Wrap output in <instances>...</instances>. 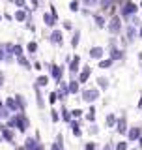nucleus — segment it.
Masks as SVG:
<instances>
[{
	"instance_id": "1",
	"label": "nucleus",
	"mask_w": 142,
	"mask_h": 150,
	"mask_svg": "<svg viewBox=\"0 0 142 150\" xmlns=\"http://www.w3.org/2000/svg\"><path fill=\"white\" fill-rule=\"evenodd\" d=\"M8 128L11 129H19L21 133H25V131L28 129V126H30V120H28L26 115H22V112H19V115H13L11 118L8 120Z\"/></svg>"
},
{
	"instance_id": "2",
	"label": "nucleus",
	"mask_w": 142,
	"mask_h": 150,
	"mask_svg": "<svg viewBox=\"0 0 142 150\" xmlns=\"http://www.w3.org/2000/svg\"><path fill=\"white\" fill-rule=\"evenodd\" d=\"M136 9H138V6H136L135 2L125 0V2L122 4V17H124V19H133L136 15Z\"/></svg>"
},
{
	"instance_id": "3",
	"label": "nucleus",
	"mask_w": 142,
	"mask_h": 150,
	"mask_svg": "<svg viewBox=\"0 0 142 150\" xmlns=\"http://www.w3.org/2000/svg\"><path fill=\"white\" fill-rule=\"evenodd\" d=\"M107 30L110 32V34H120L122 32V17H118V15H112V19L108 21V25H107Z\"/></svg>"
},
{
	"instance_id": "4",
	"label": "nucleus",
	"mask_w": 142,
	"mask_h": 150,
	"mask_svg": "<svg viewBox=\"0 0 142 150\" xmlns=\"http://www.w3.org/2000/svg\"><path fill=\"white\" fill-rule=\"evenodd\" d=\"M25 150H45V146L39 143V137H26L25 141V146H22Z\"/></svg>"
},
{
	"instance_id": "5",
	"label": "nucleus",
	"mask_w": 142,
	"mask_h": 150,
	"mask_svg": "<svg viewBox=\"0 0 142 150\" xmlns=\"http://www.w3.org/2000/svg\"><path fill=\"white\" fill-rule=\"evenodd\" d=\"M80 96H82V100L86 103H93L96 100H99V90L97 88H84Z\"/></svg>"
},
{
	"instance_id": "6",
	"label": "nucleus",
	"mask_w": 142,
	"mask_h": 150,
	"mask_svg": "<svg viewBox=\"0 0 142 150\" xmlns=\"http://www.w3.org/2000/svg\"><path fill=\"white\" fill-rule=\"evenodd\" d=\"M47 68L51 69V77H53L56 83H62V73H64L62 66H58V64H47Z\"/></svg>"
},
{
	"instance_id": "7",
	"label": "nucleus",
	"mask_w": 142,
	"mask_h": 150,
	"mask_svg": "<svg viewBox=\"0 0 142 150\" xmlns=\"http://www.w3.org/2000/svg\"><path fill=\"white\" fill-rule=\"evenodd\" d=\"M140 137H142V128L140 126H131L129 131H127V141L133 143V141H138Z\"/></svg>"
},
{
	"instance_id": "8",
	"label": "nucleus",
	"mask_w": 142,
	"mask_h": 150,
	"mask_svg": "<svg viewBox=\"0 0 142 150\" xmlns=\"http://www.w3.org/2000/svg\"><path fill=\"white\" fill-rule=\"evenodd\" d=\"M116 131L120 135H127V131H129V128H127V118L125 116H122V118H118V124H116Z\"/></svg>"
},
{
	"instance_id": "9",
	"label": "nucleus",
	"mask_w": 142,
	"mask_h": 150,
	"mask_svg": "<svg viewBox=\"0 0 142 150\" xmlns=\"http://www.w3.org/2000/svg\"><path fill=\"white\" fill-rule=\"evenodd\" d=\"M49 40H51V43H54V45H62V41H64L62 30H53V34L49 36Z\"/></svg>"
},
{
	"instance_id": "10",
	"label": "nucleus",
	"mask_w": 142,
	"mask_h": 150,
	"mask_svg": "<svg viewBox=\"0 0 142 150\" xmlns=\"http://www.w3.org/2000/svg\"><path fill=\"white\" fill-rule=\"evenodd\" d=\"M79 68H80V56L77 54V56H73V58H71V62H69V73L75 75V73L79 71Z\"/></svg>"
},
{
	"instance_id": "11",
	"label": "nucleus",
	"mask_w": 142,
	"mask_h": 150,
	"mask_svg": "<svg viewBox=\"0 0 142 150\" xmlns=\"http://www.w3.org/2000/svg\"><path fill=\"white\" fill-rule=\"evenodd\" d=\"M67 94H69V84H65L62 81V83H60V88H58V100L64 101L65 98H67Z\"/></svg>"
},
{
	"instance_id": "12",
	"label": "nucleus",
	"mask_w": 142,
	"mask_h": 150,
	"mask_svg": "<svg viewBox=\"0 0 142 150\" xmlns=\"http://www.w3.org/2000/svg\"><path fill=\"white\" fill-rule=\"evenodd\" d=\"M90 73H92V69H90V66H84V68H82V71L79 73V79H77V81H79L80 84H82V83H86L88 79H90Z\"/></svg>"
},
{
	"instance_id": "13",
	"label": "nucleus",
	"mask_w": 142,
	"mask_h": 150,
	"mask_svg": "<svg viewBox=\"0 0 142 150\" xmlns=\"http://www.w3.org/2000/svg\"><path fill=\"white\" fill-rule=\"evenodd\" d=\"M80 122H82V120H71L69 122V128H71V131H73L75 137H80V135H82V131H80Z\"/></svg>"
},
{
	"instance_id": "14",
	"label": "nucleus",
	"mask_w": 142,
	"mask_h": 150,
	"mask_svg": "<svg viewBox=\"0 0 142 150\" xmlns=\"http://www.w3.org/2000/svg\"><path fill=\"white\" fill-rule=\"evenodd\" d=\"M56 21H58V15H54V13H43V23L47 26H54Z\"/></svg>"
},
{
	"instance_id": "15",
	"label": "nucleus",
	"mask_w": 142,
	"mask_h": 150,
	"mask_svg": "<svg viewBox=\"0 0 142 150\" xmlns=\"http://www.w3.org/2000/svg\"><path fill=\"white\" fill-rule=\"evenodd\" d=\"M136 36H138V32H136V28H135L133 25H129V26L125 28V38H127V41H135Z\"/></svg>"
},
{
	"instance_id": "16",
	"label": "nucleus",
	"mask_w": 142,
	"mask_h": 150,
	"mask_svg": "<svg viewBox=\"0 0 142 150\" xmlns=\"http://www.w3.org/2000/svg\"><path fill=\"white\" fill-rule=\"evenodd\" d=\"M103 53H105L103 47H92V49H90V56H92L93 60H101L103 58Z\"/></svg>"
},
{
	"instance_id": "17",
	"label": "nucleus",
	"mask_w": 142,
	"mask_h": 150,
	"mask_svg": "<svg viewBox=\"0 0 142 150\" xmlns=\"http://www.w3.org/2000/svg\"><path fill=\"white\" fill-rule=\"evenodd\" d=\"M116 124H118V116L114 115V112L107 115V118H105V126H107V128H114Z\"/></svg>"
},
{
	"instance_id": "18",
	"label": "nucleus",
	"mask_w": 142,
	"mask_h": 150,
	"mask_svg": "<svg viewBox=\"0 0 142 150\" xmlns=\"http://www.w3.org/2000/svg\"><path fill=\"white\" fill-rule=\"evenodd\" d=\"M60 116H62V120L65 122V124H69V122L73 120V115H71V111L67 109V107H62V111H60Z\"/></svg>"
},
{
	"instance_id": "19",
	"label": "nucleus",
	"mask_w": 142,
	"mask_h": 150,
	"mask_svg": "<svg viewBox=\"0 0 142 150\" xmlns=\"http://www.w3.org/2000/svg\"><path fill=\"white\" fill-rule=\"evenodd\" d=\"M110 58H112V60H120V58H124V51L116 49V45H110Z\"/></svg>"
},
{
	"instance_id": "20",
	"label": "nucleus",
	"mask_w": 142,
	"mask_h": 150,
	"mask_svg": "<svg viewBox=\"0 0 142 150\" xmlns=\"http://www.w3.org/2000/svg\"><path fill=\"white\" fill-rule=\"evenodd\" d=\"M9 112H11V111L6 107V103L0 101V118H2V120H9V118H11V116H9Z\"/></svg>"
},
{
	"instance_id": "21",
	"label": "nucleus",
	"mask_w": 142,
	"mask_h": 150,
	"mask_svg": "<svg viewBox=\"0 0 142 150\" xmlns=\"http://www.w3.org/2000/svg\"><path fill=\"white\" fill-rule=\"evenodd\" d=\"M0 129H2V137L11 143V141H13V129H11V128H8V126H2Z\"/></svg>"
},
{
	"instance_id": "22",
	"label": "nucleus",
	"mask_w": 142,
	"mask_h": 150,
	"mask_svg": "<svg viewBox=\"0 0 142 150\" xmlns=\"http://www.w3.org/2000/svg\"><path fill=\"white\" fill-rule=\"evenodd\" d=\"M67 84H69V94H77L80 90V83L77 81V79H71Z\"/></svg>"
},
{
	"instance_id": "23",
	"label": "nucleus",
	"mask_w": 142,
	"mask_h": 150,
	"mask_svg": "<svg viewBox=\"0 0 142 150\" xmlns=\"http://www.w3.org/2000/svg\"><path fill=\"white\" fill-rule=\"evenodd\" d=\"M13 98H15V101H17V107H19V111H25V109H26V100H25V96L17 94V96H13Z\"/></svg>"
},
{
	"instance_id": "24",
	"label": "nucleus",
	"mask_w": 142,
	"mask_h": 150,
	"mask_svg": "<svg viewBox=\"0 0 142 150\" xmlns=\"http://www.w3.org/2000/svg\"><path fill=\"white\" fill-rule=\"evenodd\" d=\"M86 120L90 122V124H96V107H93V105H90V107H88Z\"/></svg>"
},
{
	"instance_id": "25",
	"label": "nucleus",
	"mask_w": 142,
	"mask_h": 150,
	"mask_svg": "<svg viewBox=\"0 0 142 150\" xmlns=\"http://www.w3.org/2000/svg\"><path fill=\"white\" fill-rule=\"evenodd\" d=\"M4 103H6V107H8V109L11 111V112L19 109V107H17V101H15V98H8V100L4 101Z\"/></svg>"
},
{
	"instance_id": "26",
	"label": "nucleus",
	"mask_w": 142,
	"mask_h": 150,
	"mask_svg": "<svg viewBox=\"0 0 142 150\" xmlns=\"http://www.w3.org/2000/svg\"><path fill=\"white\" fill-rule=\"evenodd\" d=\"M108 84H110V83H108V79H107V77H97V86L101 88V90H107Z\"/></svg>"
},
{
	"instance_id": "27",
	"label": "nucleus",
	"mask_w": 142,
	"mask_h": 150,
	"mask_svg": "<svg viewBox=\"0 0 142 150\" xmlns=\"http://www.w3.org/2000/svg\"><path fill=\"white\" fill-rule=\"evenodd\" d=\"M36 98H37V105H39V109H43V107H45V101H43V94H41L39 86H36Z\"/></svg>"
},
{
	"instance_id": "28",
	"label": "nucleus",
	"mask_w": 142,
	"mask_h": 150,
	"mask_svg": "<svg viewBox=\"0 0 142 150\" xmlns=\"http://www.w3.org/2000/svg\"><path fill=\"white\" fill-rule=\"evenodd\" d=\"M15 19L17 21H26L28 19V9H19V11L15 13Z\"/></svg>"
},
{
	"instance_id": "29",
	"label": "nucleus",
	"mask_w": 142,
	"mask_h": 150,
	"mask_svg": "<svg viewBox=\"0 0 142 150\" xmlns=\"http://www.w3.org/2000/svg\"><path fill=\"white\" fill-rule=\"evenodd\" d=\"M93 21H96V25L99 26V28H103L107 25V21H105V17L103 15H99V13H96V15H93Z\"/></svg>"
},
{
	"instance_id": "30",
	"label": "nucleus",
	"mask_w": 142,
	"mask_h": 150,
	"mask_svg": "<svg viewBox=\"0 0 142 150\" xmlns=\"http://www.w3.org/2000/svg\"><path fill=\"white\" fill-rule=\"evenodd\" d=\"M47 83H49V77H47V75H39V77L36 79V86H47Z\"/></svg>"
},
{
	"instance_id": "31",
	"label": "nucleus",
	"mask_w": 142,
	"mask_h": 150,
	"mask_svg": "<svg viewBox=\"0 0 142 150\" xmlns=\"http://www.w3.org/2000/svg\"><path fill=\"white\" fill-rule=\"evenodd\" d=\"M17 62H19V64H21V66H22V68H28V69H30V68H32V64H30V62H28V58H26V56H19V58H17Z\"/></svg>"
},
{
	"instance_id": "32",
	"label": "nucleus",
	"mask_w": 142,
	"mask_h": 150,
	"mask_svg": "<svg viewBox=\"0 0 142 150\" xmlns=\"http://www.w3.org/2000/svg\"><path fill=\"white\" fill-rule=\"evenodd\" d=\"M112 64H114V60H112V58H107V60H101V62H99V68H101V69H107V68H110Z\"/></svg>"
},
{
	"instance_id": "33",
	"label": "nucleus",
	"mask_w": 142,
	"mask_h": 150,
	"mask_svg": "<svg viewBox=\"0 0 142 150\" xmlns=\"http://www.w3.org/2000/svg\"><path fill=\"white\" fill-rule=\"evenodd\" d=\"M79 41H80V32L77 30V32L73 34V38H71V47H77V45H79Z\"/></svg>"
},
{
	"instance_id": "34",
	"label": "nucleus",
	"mask_w": 142,
	"mask_h": 150,
	"mask_svg": "<svg viewBox=\"0 0 142 150\" xmlns=\"http://www.w3.org/2000/svg\"><path fill=\"white\" fill-rule=\"evenodd\" d=\"M51 118H53V122L56 124V122H60V120H62V116H60V112L56 111V109H53V111H51Z\"/></svg>"
},
{
	"instance_id": "35",
	"label": "nucleus",
	"mask_w": 142,
	"mask_h": 150,
	"mask_svg": "<svg viewBox=\"0 0 142 150\" xmlns=\"http://www.w3.org/2000/svg\"><path fill=\"white\" fill-rule=\"evenodd\" d=\"M114 148L116 150H127V148H129V143H127V141H120V143H116Z\"/></svg>"
},
{
	"instance_id": "36",
	"label": "nucleus",
	"mask_w": 142,
	"mask_h": 150,
	"mask_svg": "<svg viewBox=\"0 0 142 150\" xmlns=\"http://www.w3.org/2000/svg\"><path fill=\"white\" fill-rule=\"evenodd\" d=\"M80 2H82L84 6H88V8H93V6H97V4H101L99 0H80Z\"/></svg>"
},
{
	"instance_id": "37",
	"label": "nucleus",
	"mask_w": 142,
	"mask_h": 150,
	"mask_svg": "<svg viewBox=\"0 0 142 150\" xmlns=\"http://www.w3.org/2000/svg\"><path fill=\"white\" fill-rule=\"evenodd\" d=\"M26 51H28V53H36V51H37V43H36V41H30V43L26 45Z\"/></svg>"
},
{
	"instance_id": "38",
	"label": "nucleus",
	"mask_w": 142,
	"mask_h": 150,
	"mask_svg": "<svg viewBox=\"0 0 142 150\" xmlns=\"http://www.w3.org/2000/svg\"><path fill=\"white\" fill-rule=\"evenodd\" d=\"M79 8H80L79 0H73V2H69V9H71V11H79Z\"/></svg>"
},
{
	"instance_id": "39",
	"label": "nucleus",
	"mask_w": 142,
	"mask_h": 150,
	"mask_svg": "<svg viewBox=\"0 0 142 150\" xmlns=\"http://www.w3.org/2000/svg\"><path fill=\"white\" fill-rule=\"evenodd\" d=\"M49 101H51V105H54V103L58 101V92H51L49 94Z\"/></svg>"
},
{
	"instance_id": "40",
	"label": "nucleus",
	"mask_w": 142,
	"mask_h": 150,
	"mask_svg": "<svg viewBox=\"0 0 142 150\" xmlns=\"http://www.w3.org/2000/svg\"><path fill=\"white\" fill-rule=\"evenodd\" d=\"M13 54H15L17 58H19V56H22V47L21 45H13Z\"/></svg>"
},
{
	"instance_id": "41",
	"label": "nucleus",
	"mask_w": 142,
	"mask_h": 150,
	"mask_svg": "<svg viewBox=\"0 0 142 150\" xmlns=\"http://www.w3.org/2000/svg\"><path fill=\"white\" fill-rule=\"evenodd\" d=\"M88 133H90V135H97V133H99V128H97L96 124H90V128H88Z\"/></svg>"
},
{
	"instance_id": "42",
	"label": "nucleus",
	"mask_w": 142,
	"mask_h": 150,
	"mask_svg": "<svg viewBox=\"0 0 142 150\" xmlns=\"http://www.w3.org/2000/svg\"><path fill=\"white\" fill-rule=\"evenodd\" d=\"M84 150H97V144L93 143V141H90V143L84 144Z\"/></svg>"
},
{
	"instance_id": "43",
	"label": "nucleus",
	"mask_w": 142,
	"mask_h": 150,
	"mask_svg": "<svg viewBox=\"0 0 142 150\" xmlns=\"http://www.w3.org/2000/svg\"><path fill=\"white\" fill-rule=\"evenodd\" d=\"M54 143H58V144H60V146H62V148H64V137H62V133H58V135H56V139H54Z\"/></svg>"
},
{
	"instance_id": "44",
	"label": "nucleus",
	"mask_w": 142,
	"mask_h": 150,
	"mask_svg": "<svg viewBox=\"0 0 142 150\" xmlns=\"http://www.w3.org/2000/svg\"><path fill=\"white\" fill-rule=\"evenodd\" d=\"M71 115H73V118H80V116H82V111H80V109H73Z\"/></svg>"
},
{
	"instance_id": "45",
	"label": "nucleus",
	"mask_w": 142,
	"mask_h": 150,
	"mask_svg": "<svg viewBox=\"0 0 142 150\" xmlns=\"http://www.w3.org/2000/svg\"><path fill=\"white\" fill-rule=\"evenodd\" d=\"M13 2H15L19 8H25L26 6V0H13Z\"/></svg>"
},
{
	"instance_id": "46",
	"label": "nucleus",
	"mask_w": 142,
	"mask_h": 150,
	"mask_svg": "<svg viewBox=\"0 0 142 150\" xmlns=\"http://www.w3.org/2000/svg\"><path fill=\"white\" fill-rule=\"evenodd\" d=\"M51 150H64V148L60 146L58 143H53V144H51Z\"/></svg>"
},
{
	"instance_id": "47",
	"label": "nucleus",
	"mask_w": 142,
	"mask_h": 150,
	"mask_svg": "<svg viewBox=\"0 0 142 150\" xmlns=\"http://www.w3.org/2000/svg\"><path fill=\"white\" fill-rule=\"evenodd\" d=\"M131 23H133V26H136V25H140V19H138V17L135 15L133 19H131Z\"/></svg>"
},
{
	"instance_id": "48",
	"label": "nucleus",
	"mask_w": 142,
	"mask_h": 150,
	"mask_svg": "<svg viewBox=\"0 0 142 150\" xmlns=\"http://www.w3.org/2000/svg\"><path fill=\"white\" fill-rule=\"evenodd\" d=\"M71 26H73L71 21H64V28H65V30H71Z\"/></svg>"
},
{
	"instance_id": "49",
	"label": "nucleus",
	"mask_w": 142,
	"mask_h": 150,
	"mask_svg": "<svg viewBox=\"0 0 142 150\" xmlns=\"http://www.w3.org/2000/svg\"><path fill=\"white\" fill-rule=\"evenodd\" d=\"M2 60H6V53H4V49L0 47V62H2Z\"/></svg>"
},
{
	"instance_id": "50",
	"label": "nucleus",
	"mask_w": 142,
	"mask_h": 150,
	"mask_svg": "<svg viewBox=\"0 0 142 150\" xmlns=\"http://www.w3.org/2000/svg\"><path fill=\"white\" fill-rule=\"evenodd\" d=\"M101 150H112V143H107V144H105V146H103Z\"/></svg>"
},
{
	"instance_id": "51",
	"label": "nucleus",
	"mask_w": 142,
	"mask_h": 150,
	"mask_svg": "<svg viewBox=\"0 0 142 150\" xmlns=\"http://www.w3.org/2000/svg\"><path fill=\"white\" fill-rule=\"evenodd\" d=\"M136 109H138V111H142V98L138 100V105H136Z\"/></svg>"
},
{
	"instance_id": "52",
	"label": "nucleus",
	"mask_w": 142,
	"mask_h": 150,
	"mask_svg": "<svg viewBox=\"0 0 142 150\" xmlns=\"http://www.w3.org/2000/svg\"><path fill=\"white\" fill-rule=\"evenodd\" d=\"M4 84V75H2V71H0V86Z\"/></svg>"
},
{
	"instance_id": "53",
	"label": "nucleus",
	"mask_w": 142,
	"mask_h": 150,
	"mask_svg": "<svg viewBox=\"0 0 142 150\" xmlns=\"http://www.w3.org/2000/svg\"><path fill=\"white\" fill-rule=\"evenodd\" d=\"M138 64L142 66V51H140V53H138Z\"/></svg>"
},
{
	"instance_id": "54",
	"label": "nucleus",
	"mask_w": 142,
	"mask_h": 150,
	"mask_svg": "<svg viewBox=\"0 0 142 150\" xmlns=\"http://www.w3.org/2000/svg\"><path fill=\"white\" fill-rule=\"evenodd\" d=\"M138 148H140V150H142V137H140V139H138Z\"/></svg>"
},
{
	"instance_id": "55",
	"label": "nucleus",
	"mask_w": 142,
	"mask_h": 150,
	"mask_svg": "<svg viewBox=\"0 0 142 150\" xmlns=\"http://www.w3.org/2000/svg\"><path fill=\"white\" fill-rule=\"evenodd\" d=\"M138 36H140V38H142V28H140V30H138Z\"/></svg>"
},
{
	"instance_id": "56",
	"label": "nucleus",
	"mask_w": 142,
	"mask_h": 150,
	"mask_svg": "<svg viewBox=\"0 0 142 150\" xmlns=\"http://www.w3.org/2000/svg\"><path fill=\"white\" fill-rule=\"evenodd\" d=\"M0 21H2V15H0Z\"/></svg>"
},
{
	"instance_id": "57",
	"label": "nucleus",
	"mask_w": 142,
	"mask_h": 150,
	"mask_svg": "<svg viewBox=\"0 0 142 150\" xmlns=\"http://www.w3.org/2000/svg\"><path fill=\"white\" fill-rule=\"evenodd\" d=\"M19 150H25V148H19Z\"/></svg>"
},
{
	"instance_id": "58",
	"label": "nucleus",
	"mask_w": 142,
	"mask_h": 150,
	"mask_svg": "<svg viewBox=\"0 0 142 150\" xmlns=\"http://www.w3.org/2000/svg\"><path fill=\"white\" fill-rule=\"evenodd\" d=\"M140 8H142V2H140Z\"/></svg>"
}]
</instances>
